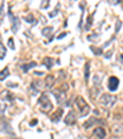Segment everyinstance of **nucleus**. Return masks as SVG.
<instances>
[{
    "label": "nucleus",
    "mask_w": 123,
    "mask_h": 139,
    "mask_svg": "<svg viewBox=\"0 0 123 139\" xmlns=\"http://www.w3.org/2000/svg\"><path fill=\"white\" fill-rule=\"evenodd\" d=\"M14 101H15V96L9 90H4L0 92V112H1V115L5 112L6 105L14 103Z\"/></svg>",
    "instance_id": "1"
},
{
    "label": "nucleus",
    "mask_w": 123,
    "mask_h": 139,
    "mask_svg": "<svg viewBox=\"0 0 123 139\" xmlns=\"http://www.w3.org/2000/svg\"><path fill=\"white\" fill-rule=\"evenodd\" d=\"M74 105L78 108V112H79V116H80V117H85V116L90 112V106L87 105V102H86L81 96H78V97L74 100Z\"/></svg>",
    "instance_id": "2"
},
{
    "label": "nucleus",
    "mask_w": 123,
    "mask_h": 139,
    "mask_svg": "<svg viewBox=\"0 0 123 139\" xmlns=\"http://www.w3.org/2000/svg\"><path fill=\"white\" fill-rule=\"evenodd\" d=\"M38 103H40V106H41V110L43 112H51V111L53 110V105L52 102L49 101L48 98V95L46 94H42L40 96V100H38Z\"/></svg>",
    "instance_id": "3"
},
{
    "label": "nucleus",
    "mask_w": 123,
    "mask_h": 139,
    "mask_svg": "<svg viewBox=\"0 0 123 139\" xmlns=\"http://www.w3.org/2000/svg\"><path fill=\"white\" fill-rule=\"evenodd\" d=\"M66 87V85H64L63 89H58V90H53L52 91V94L55 96L57 98L58 103H60V105H64L65 103V100H66V90H64Z\"/></svg>",
    "instance_id": "4"
},
{
    "label": "nucleus",
    "mask_w": 123,
    "mask_h": 139,
    "mask_svg": "<svg viewBox=\"0 0 123 139\" xmlns=\"http://www.w3.org/2000/svg\"><path fill=\"white\" fill-rule=\"evenodd\" d=\"M116 100H117V97H116L115 95H111V94H103L101 97H100V102L102 103V105H105V106L110 107L112 106L113 103L116 102Z\"/></svg>",
    "instance_id": "5"
},
{
    "label": "nucleus",
    "mask_w": 123,
    "mask_h": 139,
    "mask_svg": "<svg viewBox=\"0 0 123 139\" xmlns=\"http://www.w3.org/2000/svg\"><path fill=\"white\" fill-rule=\"evenodd\" d=\"M9 17H10V21H11V30L14 33H16L17 31H19V29H20V17L15 16L14 14H12L10 10H9Z\"/></svg>",
    "instance_id": "6"
},
{
    "label": "nucleus",
    "mask_w": 123,
    "mask_h": 139,
    "mask_svg": "<svg viewBox=\"0 0 123 139\" xmlns=\"http://www.w3.org/2000/svg\"><path fill=\"white\" fill-rule=\"evenodd\" d=\"M119 85V80L118 78H116V76H111L108 79V82H107V86H108V90L110 91H116L117 90V87Z\"/></svg>",
    "instance_id": "7"
},
{
    "label": "nucleus",
    "mask_w": 123,
    "mask_h": 139,
    "mask_svg": "<svg viewBox=\"0 0 123 139\" xmlns=\"http://www.w3.org/2000/svg\"><path fill=\"white\" fill-rule=\"evenodd\" d=\"M0 131L6 133V134H14V132H12V128L9 126V123L5 121V119L0 118Z\"/></svg>",
    "instance_id": "8"
},
{
    "label": "nucleus",
    "mask_w": 123,
    "mask_h": 139,
    "mask_svg": "<svg viewBox=\"0 0 123 139\" xmlns=\"http://www.w3.org/2000/svg\"><path fill=\"white\" fill-rule=\"evenodd\" d=\"M75 122H76V115H75L74 111H70L68 113V116L65 117V123L71 126V124H75Z\"/></svg>",
    "instance_id": "9"
},
{
    "label": "nucleus",
    "mask_w": 123,
    "mask_h": 139,
    "mask_svg": "<svg viewBox=\"0 0 123 139\" xmlns=\"http://www.w3.org/2000/svg\"><path fill=\"white\" fill-rule=\"evenodd\" d=\"M94 135L97 137V139H105L106 137V131L102 127H97L94 129Z\"/></svg>",
    "instance_id": "10"
},
{
    "label": "nucleus",
    "mask_w": 123,
    "mask_h": 139,
    "mask_svg": "<svg viewBox=\"0 0 123 139\" xmlns=\"http://www.w3.org/2000/svg\"><path fill=\"white\" fill-rule=\"evenodd\" d=\"M54 82H55V80H54L53 75H48V76L46 78V80H44V89H47V90L52 89L53 85H54Z\"/></svg>",
    "instance_id": "11"
},
{
    "label": "nucleus",
    "mask_w": 123,
    "mask_h": 139,
    "mask_svg": "<svg viewBox=\"0 0 123 139\" xmlns=\"http://www.w3.org/2000/svg\"><path fill=\"white\" fill-rule=\"evenodd\" d=\"M63 113H64V110H63V108H58V110L54 112L53 115L51 116V119H52L53 122H58V121L62 118Z\"/></svg>",
    "instance_id": "12"
},
{
    "label": "nucleus",
    "mask_w": 123,
    "mask_h": 139,
    "mask_svg": "<svg viewBox=\"0 0 123 139\" xmlns=\"http://www.w3.org/2000/svg\"><path fill=\"white\" fill-rule=\"evenodd\" d=\"M37 65V63L36 62H31V63H27V64H21L20 68L22 70H24L25 73H27L30 69H32V68H35V66Z\"/></svg>",
    "instance_id": "13"
},
{
    "label": "nucleus",
    "mask_w": 123,
    "mask_h": 139,
    "mask_svg": "<svg viewBox=\"0 0 123 139\" xmlns=\"http://www.w3.org/2000/svg\"><path fill=\"white\" fill-rule=\"evenodd\" d=\"M43 64H44V65H46V68H47V69H51V68L53 66L54 62H53V59H52V58L46 57L44 59H43Z\"/></svg>",
    "instance_id": "14"
},
{
    "label": "nucleus",
    "mask_w": 123,
    "mask_h": 139,
    "mask_svg": "<svg viewBox=\"0 0 123 139\" xmlns=\"http://www.w3.org/2000/svg\"><path fill=\"white\" fill-rule=\"evenodd\" d=\"M9 68L6 66V68H4V69L0 71V80H5V79L9 76Z\"/></svg>",
    "instance_id": "15"
},
{
    "label": "nucleus",
    "mask_w": 123,
    "mask_h": 139,
    "mask_svg": "<svg viewBox=\"0 0 123 139\" xmlns=\"http://www.w3.org/2000/svg\"><path fill=\"white\" fill-rule=\"evenodd\" d=\"M52 32H53V27L52 26H47V27H44V29L42 30V35L43 36H49Z\"/></svg>",
    "instance_id": "16"
},
{
    "label": "nucleus",
    "mask_w": 123,
    "mask_h": 139,
    "mask_svg": "<svg viewBox=\"0 0 123 139\" xmlns=\"http://www.w3.org/2000/svg\"><path fill=\"white\" fill-rule=\"evenodd\" d=\"M85 81H89V76H90V63L85 64Z\"/></svg>",
    "instance_id": "17"
},
{
    "label": "nucleus",
    "mask_w": 123,
    "mask_h": 139,
    "mask_svg": "<svg viewBox=\"0 0 123 139\" xmlns=\"http://www.w3.org/2000/svg\"><path fill=\"white\" fill-rule=\"evenodd\" d=\"M25 20L27 21V22H29V24H32V25H36V19H35V17H33V15L32 14H30V15H27V16H25L24 17Z\"/></svg>",
    "instance_id": "18"
},
{
    "label": "nucleus",
    "mask_w": 123,
    "mask_h": 139,
    "mask_svg": "<svg viewBox=\"0 0 123 139\" xmlns=\"http://www.w3.org/2000/svg\"><path fill=\"white\" fill-rule=\"evenodd\" d=\"M5 55H6V48H5V46L0 42V59H4Z\"/></svg>",
    "instance_id": "19"
},
{
    "label": "nucleus",
    "mask_w": 123,
    "mask_h": 139,
    "mask_svg": "<svg viewBox=\"0 0 123 139\" xmlns=\"http://www.w3.org/2000/svg\"><path fill=\"white\" fill-rule=\"evenodd\" d=\"M95 123H98V119H96V118H91L90 121H87V122H85L84 123V127L85 128H90L92 124H95Z\"/></svg>",
    "instance_id": "20"
},
{
    "label": "nucleus",
    "mask_w": 123,
    "mask_h": 139,
    "mask_svg": "<svg viewBox=\"0 0 123 139\" xmlns=\"http://www.w3.org/2000/svg\"><path fill=\"white\" fill-rule=\"evenodd\" d=\"M91 25H92V15L90 17H87V21H86V26H85V30L86 31H89L91 27Z\"/></svg>",
    "instance_id": "21"
},
{
    "label": "nucleus",
    "mask_w": 123,
    "mask_h": 139,
    "mask_svg": "<svg viewBox=\"0 0 123 139\" xmlns=\"http://www.w3.org/2000/svg\"><path fill=\"white\" fill-rule=\"evenodd\" d=\"M91 49H92L94 54H96V55H101V54H102V49L101 48H96L94 46H91Z\"/></svg>",
    "instance_id": "22"
},
{
    "label": "nucleus",
    "mask_w": 123,
    "mask_h": 139,
    "mask_svg": "<svg viewBox=\"0 0 123 139\" xmlns=\"http://www.w3.org/2000/svg\"><path fill=\"white\" fill-rule=\"evenodd\" d=\"M3 11H4V0H0V22L3 20Z\"/></svg>",
    "instance_id": "23"
},
{
    "label": "nucleus",
    "mask_w": 123,
    "mask_h": 139,
    "mask_svg": "<svg viewBox=\"0 0 123 139\" xmlns=\"http://www.w3.org/2000/svg\"><path fill=\"white\" fill-rule=\"evenodd\" d=\"M8 45L11 49H15V43H14V38H9L8 40Z\"/></svg>",
    "instance_id": "24"
},
{
    "label": "nucleus",
    "mask_w": 123,
    "mask_h": 139,
    "mask_svg": "<svg viewBox=\"0 0 123 139\" xmlns=\"http://www.w3.org/2000/svg\"><path fill=\"white\" fill-rule=\"evenodd\" d=\"M58 8H59V5L57 6V9H54L53 11H52L51 14H49V17H54L55 15H57V14H58Z\"/></svg>",
    "instance_id": "25"
},
{
    "label": "nucleus",
    "mask_w": 123,
    "mask_h": 139,
    "mask_svg": "<svg viewBox=\"0 0 123 139\" xmlns=\"http://www.w3.org/2000/svg\"><path fill=\"white\" fill-rule=\"evenodd\" d=\"M121 26H122V22H121V21H117V24H116V32H118L119 31Z\"/></svg>",
    "instance_id": "26"
},
{
    "label": "nucleus",
    "mask_w": 123,
    "mask_h": 139,
    "mask_svg": "<svg viewBox=\"0 0 123 139\" xmlns=\"http://www.w3.org/2000/svg\"><path fill=\"white\" fill-rule=\"evenodd\" d=\"M110 1H111V4H113V5L119 4V3H122V0H110Z\"/></svg>",
    "instance_id": "27"
},
{
    "label": "nucleus",
    "mask_w": 123,
    "mask_h": 139,
    "mask_svg": "<svg viewBox=\"0 0 123 139\" xmlns=\"http://www.w3.org/2000/svg\"><path fill=\"white\" fill-rule=\"evenodd\" d=\"M65 36H66V33L64 32V33H62V35H58V37H57V38H58V40H62L63 37H65Z\"/></svg>",
    "instance_id": "28"
},
{
    "label": "nucleus",
    "mask_w": 123,
    "mask_h": 139,
    "mask_svg": "<svg viewBox=\"0 0 123 139\" xmlns=\"http://www.w3.org/2000/svg\"><path fill=\"white\" fill-rule=\"evenodd\" d=\"M30 124H31V126H36V124H37V119H33V121L30 123Z\"/></svg>",
    "instance_id": "29"
},
{
    "label": "nucleus",
    "mask_w": 123,
    "mask_h": 139,
    "mask_svg": "<svg viewBox=\"0 0 123 139\" xmlns=\"http://www.w3.org/2000/svg\"><path fill=\"white\" fill-rule=\"evenodd\" d=\"M48 4H49V3H48V1H46V3H44V4H43V5H42V8H47V6H48Z\"/></svg>",
    "instance_id": "30"
},
{
    "label": "nucleus",
    "mask_w": 123,
    "mask_h": 139,
    "mask_svg": "<svg viewBox=\"0 0 123 139\" xmlns=\"http://www.w3.org/2000/svg\"><path fill=\"white\" fill-rule=\"evenodd\" d=\"M119 62L123 64V55H119Z\"/></svg>",
    "instance_id": "31"
},
{
    "label": "nucleus",
    "mask_w": 123,
    "mask_h": 139,
    "mask_svg": "<svg viewBox=\"0 0 123 139\" xmlns=\"http://www.w3.org/2000/svg\"><path fill=\"white\" fill-rule=\"evenodd\" d=\"M8 86H11V87H15V86H17L16 84H8Z\"/></svg>",
    "instance_id": "32"
},
{
    "label": "nucleus",
    "mask_w": 123,
    "mask_h": 139,
    "mask_svg": "<svg viewBox=\"0 0 123 139\" xmlns=\"http://www.w3.org/2000/svg\"><path fill=\"white\" fill-rule=\"evenodd\" d=\"M35 74H36V75H40V76H41V75H43V73H38V71H35Z\"/></svg>",
    "instance_id": "33"
}]
</instances>
